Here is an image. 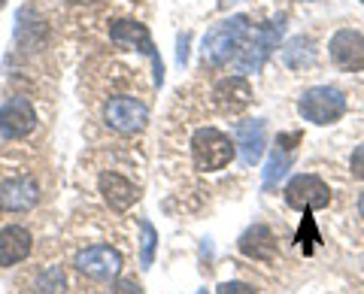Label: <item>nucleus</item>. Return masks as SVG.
I'll list each match as a JSON object with an SVG mask.
<instances>
[{"mask_svg":"<svg viewBox=\"0 0 364 294\" xmlns=\"http://www.w3.org/2000/svg\"><path fill=\"white\" fill-rule=\"evenodd\" d=\"M282 64L291 67V70H304V67H310L316 61V49H313V43L306 40V37H294L289 40L286 46H282Z\"/></svg>","mask_w":364,"mask_h":294,"instance_id":"18","label":"nucleus"},{"mask_svg":"<svg viewBox=\"0 0 364 294\" xmlns=\"http://www.w3.org/2000/svg\"><path fill=\"white\" fill-rule=\"evenodd\" d=\"M234 155H237L234 140L228 134H222L219 128H200L191 137V158H195V167L200 173L225 170L234 161Z\"/></svg>","mask_w":364,"mask_h":294,"instance_id":"2","label":"nucleus"},{"mask_svg":"<svg viewBox=\"0 0 364 294\" xmlns=\"http://www.w3.org/2000/svg\"><path fill=\"white\" fill-rule=\"evenodd\" d=\"M140 231H143V264L149 267L152 258H155V246H158V234L149 222H140Z\"/></svg>","mask_w":364,"mask_h":294,"instance_id":"20","label":"nucleus"},{"mask_svg":"<svg viewBox=\"0 0 364 294\" xmlns=\"http://www.w3.org/2000/svg\"><path fill=\"white\" fill-rule=\"evenodd\" d=\"M286 203L298 212L325 209L328 203H331V188L313 173H298V176H291V183L286 185Z\"/></svg>","mask_w":364,"mask_h":294,"instance_id":"7","label":"nucleus"},{"mask_svg":"<svg viewBox=\"0 0 364 294\" xmlns=\"http://www.w3.org/2000/svg\"><path fill=\"white\" fill-rule=\"evenodd\" d=\"M361 4H364V0H361Z\"/></svg>","mask_w":364,"mask_h":294,"instance_id":"29","label":"nucleus"},{"mask_svg":"<svg viewBox=\"0 0 364 294\" xmlns=\"http://www.w3.org/2000/svg\"><path fill=\"white\" fill-rule=\"evenodd\" d=\"M215 294H255V288L246 285V282H222Z\"/></svg>","mask_w":364,"mask_h":294,"instance_id":"21","label":"nucleus"},{"mask_svg":"<svg viewBox=\"0 0 364 294\" xmlns=\"http://www.w3.org/2000/svg\"><path fill=\"white\" fill-rule=\"evenodd\" d=\"M37 200H40V185L33 176H18L0 188V203H4L6 212H28L37 207Z\"/></svg>","mask_w":364,"mask_h":294,"instance_id":"15","label":"nucleus"},{"mask_svg":"<svg viewBox=\"0 0 364 294\" xmlns=\"http://www.w3.org/2000/svg\"><path fill=\"white\" fill-rule=\"evenodd\" d=\"M213 104L219 107L225 116H237L252 104V85L246 76H225L213 88Z\"/></svg>","mask_w":364,"mask_h":294,"instance_id":"11","label":"nucleus"},{"mask_svg":"<svg viewBox=\"0 0 364 294\" xmlns=\"http://www.w3.org/2000/svg\"><path fill=\"white\" fill-rule=\"evenodd\" d=\"M298 143H301V134H279V137H277V146L270 149V158H267L264 188H273L282 176L291 170L294 155H298Z\"/></svg>","mask_w":364,"mask_h":294,"instance_id":"12","label":"nucleus"},{"mask_svg":"<svg viewBox=\"0 0 364 294\" xmlns=\"http://www.w3.org/2000/svg\"><path fill=\"white\" fill-rule=\"evenodd\" d=\"M358 212H361V219H364V195H361V203H358Z\"/></svg>","mask_w":364,"mask_h":294,"instance_id":"26","label":"nucleus"},{"mask_svg":"<svg viewBox=\"0 0 364 294\" xmlns=\"http://www.w3.org/2000/svg\"><path fill=\"white\" fill-rule=\"evenodd\" d=\"M37 288H40V294H64L67 282H64L61 267H49V270H43V273L37 276Z\"/></svg>","mask_w":364,"mask_h":294,"instance_id":"19","label":"nucleus"},{"mask_svg":"<svg viewBox=\"0 0 364 294\" xmlns=\"http://www.w3.org/2000/svg\"><path fill=\"white\" fill-rule=\"evenodd\" d=\"M116 294H143L140 285H136L134 279H119L116 282Z\"/></svg>","mask_w":364,"mask_h":294,"instance_id":"23","label":"nucleus"},{"mask_svg":"<svg viewBox=\"0 0 364 294\" xmlns=\"http://www.w3.org/2000/svg\"><path fill=\"white\" fill-rule=\"evenodd\" d=\"M109 40L119 43V46H134L136 52H143L146 58L152 61L155 67V82L161 85L164 79V64H161V55H158L155 43H152V33L146 25H140V21H131V18H119L109 25Z\"/></svg>","mask_w":364,"mask_h":294,"instance_id":"6","label":"nucleus"},{"mask_svg":"<svg viewBox=\"0 0 364 294\" xmlns=\"http://www.w3.org/2000/svg\"><path fill=\"white\" fill-rule=\"evenodd\" d=\"M198 294H207V291H198Z\"/></svg>","mask_w":364,"mask_h":294,"instance_id":"28","label":"nucleus"},{"mask_svg":"<svg viewBox=\"0 0 364 294\" xmlns=\"http://www.w3.org/2000/svg\"><path fill=\"white\" fill-rule=\"evenodd\" d=\"M328 55H331L334 67H340V70H346V73L364 70V33L352 31V28L337 31L331 43H328Z\"/></svg>","mask_w":364,"mask_h":294,"instance_id":"9","label":"nucleus"},{"mask_svg":"<svg viewBox=\"0 0 364 294\" xmlns=\"http://www.w3.org/2000/svg\"><path fill=\"white\" fill-rule=\"evenodd\" d=\"M234 146L240 149V158L246 167H255L264 155V146H267V131H264V121L261 119H249L237 124V140Z\"/></svg>","mask_w":364,"mask_h":294,"instance_id":"14","label":"nucleus"},{"mask_svg":"<svg viewBox=\"0 0 364 294\" xmlns=\"http://www.w3.org/2000/svg\"><path fill=\"white\" fill-rule=\"evenodd\" d=\"M240 252L255 261H273L277 258V236L267 224H252L243 236H240Z\"/></svg>","mask_w":364,"mask_h":294,"instance_id":"17","label":"nucleus"},{"mask_svg":"<svg viewBox=\"0 0 364 294\" xmlns=\"http://www.w3.org/2000/svg\"><path fill=\"white\" fill-rule=\"evenodd\" d=\"M104 119L107 124L122 137H134V134H140L146 124H149V107L143 104V100L136 97H109L107 107H104Z\"/></svg>","mask_w":364,"mask_h":294,"instance_id":"5","label":"nucleus"},{"mask_svg":"<svg viewBox=\"0 0 364 294\" xmlns=\"http://www.w3.org/2000/svg\"><path fill=\"white\" fill-rule=\"evenodd\" d=\"M282 31H286V21L282 18H273V21H267V25L249 31L246 43L240 46V52H237V70H243V73L255 70L258 73L261 67H264V61L270 58V52L279 46Z\"/></svg>","mask_w":364,"mask_h":294,"instance_id":"4","label":"nucleus"},{"mask_svg":"<svg viewBox=\"0 0 364 294\" xmlns=\"http://www.w3.org/2000/svg\"><path fill=\"white\" fill-rule=\"evenodd\" d=\"M0 9H4V0H0Z\"/></svg>","mask_w":364,"mask_h":294,"instance_id":"27","label":"nucleus"},{"mask_svg":"<svg viewBox=\"0 0 364 294\" xmlns=\"http://www.w3.org/2000/svg\"><path fill=\"white\" fill-rule=\"evenodd\" d=\"M97 185H100V195H104L107 207L112 212H128L136 203V197H140L136 185L131 183V179H124L122 173H104Z\"/></svg>","mask_w":364,"mask_h":294,"instance_id":"16","label":"nucleus"},{"mask_svg":"<svg viewBox=\"0 0 364 294\" xmlns=\"http://www.w3.org/2000/svg\"><path fill=\"white\" fill-rule=\"evenodd\" d=\"M33 236L21 224H4L0 228V267H16L31 255Z\"/></svg>","mask_w":364,"mask_h":294,"instance_id":"13","label":"nucleus"},{"mask_svg":"<svg viewBox=\"0 0 364 294\" xmlns=\"http://www.w3.org/2000/svg\"><path fill=\"white\" fill-rule=\"evenodd\" d=\"M231 4H243V0H219V6L225 9V6H231Z\"/></svg>","mask_w":364,"mask_h":294,"instance_id":"24","label":"nucleus"},{"mask_svg":"<svg viewBox=\"0 0 364 294\" xmlns=\"http://www.w3.org/2000/svg\"><path fill=\"white\" fill-rule=\"evenodd\" d=\"M298 112L310 124H334L346 116V94L331 85L306 88L298 100Z\"/></svg>","mask_w":364,"mask_h":294,"instance_id":"3","label":"nucleus"},{"mask_svg":"<svg viewBox=\"0 0 364 294\" xmlns=\"http://www.w3.org/2000/svg\"><path fill=\"white\" fill-rule=\"evenodd\" d=\"M349 170H352V176L364 179V143L358 146L355 152H352V158H349Z\"/></svg>","mask_w":364,"mask_h":294,"instance_id":"22","label":"nucleus"},{"mask_svg":"<svg viewBox=\"0 0 364 294\" xmlns=\"http://www.w3.org/2000/svg\"><path fill=\"white\" fill-rule=\"evenodd\" d=\"M70 4H104V0H70Z\"/></svg>","mask_w":364,"mask_h":294,"instance_id":"25","label":"nucleus"},{"mask_svg":"<svg viewBox=\"0 0 364 294\" xmlns=\"http://www.w3.org/2000/svg\"><path fill=\"white\" fill-rule=\"evenodd\" d=\"M73 264L82 276L100 279V282L119 279V273H122V255H119V249H112V246H88L76 255Z\"/></svg>","mask_w":364,"mask_h":294,"instance_id":"8","label":"nucleus"},{"mask_svg":"<svg viewBox=\"0 0 364 294\" xmlns=\"http://www.w3.org/2000/svg\"><path fill=\"white\" fill-rule=\"evenodd\" d=\"M37 128V109L28 97H9L0 107V134L6 140H21Z\"/></svg>","mask_w":364,"mask_h":294,"instance_id":"10","label":"nucleus"},{"mask_svg":"<svg viewBox=\"0 0 364 294\" xmlns=\"http://www.w3.org/2000/svg\"><path fill=\"white\" fill-rule=\"evenodd\" d=\"M249 18L246 16H231L228 21H219L215 28L207 31V37L200 43V55H203V64L210 67H222L234 58L240 46L249 37Z\"/></svg>","mask_w":364,"mask_h":294,"instance_id":"1","label":"nucleus"}]
</instances>
